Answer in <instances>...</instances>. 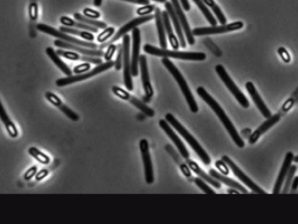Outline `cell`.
<instances>
[{
  "mask_svg": "<svg viewBox=\"0 0 298 224\" xmlns=\"http://www.w3.org/2000/svg\"><path fill=\"white\" fill-rule=\"evenodd\" d=\"M197 93L202 99L204 100L205 103H207L208 105L210 107V109H212L215 113L217 114L220 121L222 122V124L224 125V127L226 128L230 137H232L234 144L238 148H241V149L244 148L245 147V142L242 140L241 137H239L238 131H236L234 125H232V121L229 119V117L227 116L226 113L224 112V110L221 108L217 101L214 99L213 97H211L210 94L208 93L207 91L204 90L203 87L197 88Z\"/></svg>",
  "mask_w": 298,
  "mask_h": 224,
  "instance_id": "6da1fadb",
  "label": "cell"
},
{
  "mask_svg": "<svg viewBox=\"0 0 298 224\" xmlns=\"http://www.w3.org/2000/svg\"><path fill=\"white\" fill-rule=\"evenodd\" d=\"M166 120L169 123V125L175 128L179 134L181 135L187 141V143L190 145L194 151L198 154L199 157L200 158L204 165H210L211 160H210V158L208 155L207 152L204 151V149L200 146V144H199L198 141L196 140L195 137H193L189 131H187V129L171 113H167L166 115Z\"/></svg>",
  "mask_w": 298,
  "mask_h": 224,
  "instance_id": "7a4b0ae2",
  "label": "cell"
},
{
  "mask_svg": "<svg viewBox=\"0 0 298 224\" xmlns=\"http://www.w3.org/2000/svg\"><path fill=\"white\" fill-rule=\"evenodd\" d=\"M161 63H163L164 66L168 69V71L170 73V75H172L174 78L176 79L179 87L182 90V94L185 97L186 101L189 104V109L191 110V112H198L199 107L197 105V103L195 101V97L192 94L191 90L189 89V85L186 82L185 78H183L182 74L180 73L178 69H176V66L173 64L171 61H169V58L164 57Z\"/></svg>",
  "mask_w": 298,
  "mask_h": 224,
  "instance_id": "3957f363",
  "label": "cell"
},
{
  "mask_svg": "<svg viewBox=\"0 0 298 224\" xmlns=\"http://www.w3.org/2000/svg\"><path fill=\"white\" fill-rule=\"evenodd\" d=\"M144 51L153 56L161 57H171L175 59L187 60V61H204L206 55L203 52H182L177 50H169L167 49H159L151 44H145Z\"/></svg>",
  "mask_w": 298,
  "mask_h": 224,
  "instance_id": "277c9868",
  "label": "cell"
},
{
  "mask_svg": "<svg viewBox=\"0 0 298 224\" xmlns=\"http://www.w3.org/2000/svg\"><path fill=\"white\" fill-rule=\"evenodd\" d=\"M216 72H217V75L219 76L220 78L224 83V84L226 85L227 88L229 89V91L233 95V97H235L238 103L243 108L248 109L249 106H250L248 100L245 97V95L242 93L240 90L237 87V85L232 80V78H230V76L227 73L226 70L224 69V67L223 65H221V64L216 66Z\"/></svg>",
  "mask_w": 298,
  "mask_h": 224,
  "instance_id": "5b68a950",
  "label": "cell"
},
{
  "mask_svg": "<svg viewBox=\"0 0 298 224\" xmlns=\"http://www.w3.org/2000/svg\"><path fill=\"white\" fill-rule=\"evenodd\" d=\"M115 64V62H107V63H101L100 65L98 66L97 68H95L94 69H92L91 72L85 73V74H80L79 75L77 76H68L66 78H62L57 79V85L59 87H63V86H66L67 84H73L76 82H79V81L85 80L87 78H91L95 75H99L100 73L105 72L108 69L113 68V66Z\"/></svg>",
  "mask_w": 298,
  "mask_h": 224,
  "instance_id": "8992f818",
  "label": "cell"
},
{
  "mask_svg": "<svg viewBox=\"0 0 298 224\" xmlns=\"http://www.w3.org/2000/svg\"><path fill=\"white\" fill-rule=\"evenodd\" d=\"M37 28L39 31L43 32L44 34L51 35L53 37H58L61 40L65 41L67 43H71V44H76V45H79V46L86 47V48L92 49V50H96L97 48H98V45L97 44L91 43V42H85V41L80 40V39H78L76 37H71L65 33H63L60 30H57V29L51 28L50 26L45 25V24H38L37 26Z\"/></svg>",
  "mask_w": 298,
  "mask_h": 224,
  "instance_id": "52a82bcc",
  "label": "cell"
},
{
  "mask_svg": "<svg viewBox=\"0 0 298 224\" xmlns=\"http://www.w3.org/2000/svg\"><path fill=\"white\" fill-rule=\"evenodd\" d=\"M244 27V23L242 22H232L231 24L222 26H211L208 28H195L192 33L195 36H203V35H220L225 34L229 32L239 30Z\"/></svg>",
  "mask_w": 298,
  "mask_h": 224,
  "instance_id": "ba28073f",
  "label": "cell"
},
{
  "mask_svg": "<svg viewBox=\"0 0 298 224\" xmlns=\"http://www.w3.org/2000/svg\"><path fill=\"white\" fill-rule=\"evenodd\" d=\"M130 38L129 35H125L123 37V50H124V82L126 89L133 90V83L132 78V63L130 62Z\"/></svg>",
  "mask_w": 298,
  "mask_h": 224,
  "instance_id": "9c48e42d",
  "label": "cell"
},
{
  "mask_svg": "<svg viewBox=\"0 0 298 224\" xmlns=\"http://www.w3.org/2000/svg\"><path fill=\"white\" fill-rule=\"evenodd\" d=\"M222 159L226 163L227 165H229V168L232 170L233 174L235 175L236 177L241 181L243 184L246 185L252 192L258 193V194H267V193L264 189H262L258 185H257L253 181L251 180V178H249L240 169L238 168V166L228 156H223Z\"/></svg>",
  "mask_w": 298,
  "mask_h": 224,
  "instance_id": "30bf717a",
  "label": "cell"
},
{
  "mask_svg": "<svg viewBox=\"0 0 298 224\" xmlns=\"http://www.w3.org/2000/svg\"><path fill=\"white\" fill-rule=\"evenodd\" d=\"M154 18V16L153 15H147V16H141V17H137V18L132 20V21L128 22L126 25L123 26L122 28H120L119 31H118L116 35H114L109 41L104 42V43L100 44V46H99L100 47V49H104L105 47L109 46L110 44H113L115 41L119 39L122 36H125L128 32L133 30L134 28H136L137 26L141 25L142 23L149 22L152 19Z\"/></svg>",
  "mask_w": 298,
  "mask_h": 224,
  "instance_id": "8fae6325",
  "label": "cell"
},
{
  "mask_svg": "<svg viewBox=\"0 0 298 224\" xmlns=\"http://www.w3.org/2000/svg\"><path fill=\"white\" fill-rule=\"evenodd\" d=\"M140 150H141V158L144 165L145 179L148 184L154 183V169L151 159L150 152H149V145L148 141L142 139L140 142Z\"/></svg>",
  "mask_w": 298,
  "mask_h": 224,
  "instance_id": "7c38bea8",
  "label": "cell"
},
{
  "mask_svg": "<svg viewBox=\"0 0 298 224\" xmlns=\"http://www.w3.org/2000/svg\"><path fill=\"white\" fill-rule=\"evenodd\" d=\"M139 64H140V69H141V81H142V85H143L145 91V97H143L142 99L144 101V103H148L154 96V90L151 85L150 78H149V75H148L147 57L143 55L140 56Z\"/></svg>",
  "mask_w": 298,
  "mask_h": 224,
  "instance_id": "4fadbf2b",
  "label": "cell"
},
{
  "mask_svg": "<svg viewBox=\"0 0 298 224\" xmlns=\"http://www.w3.org/2000/svg\"><path fill=\"white\" fill-rule=\"evenodd\" d=\"M294 154L292 152H288L286 153V158L283 163L282 167L280 169L279 171V176L277 178L276 182L274 184V187H273V194H279V193H281V189H282L283 185L284 183L286 181V177L288 174L290 168L292 166V162L294 159Z\"/></svg>",
  "mask_w": 298,
  "mask_h": 224,
  "instance_id": "5bb4252c",
  "label": "cell"
},
{
  "mask_svg": "<svg viewBox=\"0 0 298 224\" xmlns=\"http://www.w3.org/2000/svg\"><path fill=\"white\" fill-rule=\"evenodd\" d=\"M132 38H133V46H132V75L134 77L138 76V63L140 56V44H141V35L139 28H135L132 30Z\"/></svg>",
  "mask_w": 298,
  "mask_h": 224,
  "instance_id": "9a60e30c",
  "label": "cell"
},
{
  "mask_svg": "<svg viewBox=\"0 0 298 224\" xmlns=\"http://www.w3.org/2000/svg\"><path fill=\"white\" fill-rule=\"evenodd\" d=\"M160 126L162 128L167 136L169 137V139L172 141L173 144L176 145L177 149H178L179 152L181 153V155L184 158V159H189V152L187 149L185 145L183 144L182 140L177 137V135L175 133V131H173L172 129L169 126V123L166 120H164V119H160Z\"/></svg>",
  "mask_w": 298,
  "mask_h": 224,
  "instance_id": "2e32d148",
  "label": "cell"
},
{
  "mask_svg": "<svg viewBox=\"0 0 298 224\" xmlns=\"http://www.w3.org/2000/svg\"><path fill=\"white\" fill-rule=\"evenodd\" d=\"M281 114L280 113H276L274 115H272L269 118H267L266 121L264 122L256 131L249 137V144L253 145L256 144L259 138H260L264 133H266L269 129L273 127V125H276L277 123L280 120L281 118Z\"/></svg>",
  "mask_w": 298,
  "mask_h": 224,
  "instance_id": "e0dca14e",
  "label": "cell"
},
{
  "mask_svg": "<svg viewBox=\"0 0 298 224\" xmlns=\"http://www.w3.org/2000/svg\"><path fill=\"white\" fill-rule=\"evenodd\" d=\"M245 88L264 118H269L272 116V113L270 112L269 109H267L266 104L264 103V100L262 99V97H260L258 90L255 87L254 84H252L251 82H247L245 84Z\"/></svg>",
  "mask_w": 298,
  "mask_h": 224,
  "instance_id": "ac0fdd59",
  "label": "cell"
},
{
  "mask_svg": "<svg viewBox=\"0 0 298 224\" xmlns=\"http://www.w3.org/2000/svg\"><path fill=\"white\" fill-rule=\"evenodd\" d=\"M54 44L56 46L62 48V49H68V50H74L77 52L83 54V55H86V56H97V57H101V56L105 55L103 52V50H92V49H85L84 47L79 46V45H76V44H71V43H67L65 41L61 40V39H57V40L54 41Z\"/></svg>",
  "mask_w": 298,
  "mask_h": 224,
  "instance_id": "d6986e66",
  "label": "cell"
},
{
  "mask_svg": "<svg viewBox=\"0 0 298 224\" xmlns=\"http://www.w3.org/2000/svg\"><path fill=\"white\" fill-rule=\"evenodd\" d=\"M171 3H172L173 8H174L175 11H176V16H177L179 21L181 22L182 29L185 32L186 37H187L189 44L190 45L195 44V37H194L193 33H192L190 27H189V22L187 21L185 15H184V13L182 11L181 5L179 3L178 0H171Z\"/></svg>",
  "mask_w": 298,
  "mask_h": 224,
  "instance_id": "ffe728a7",
  "label": "cell"
},
{
  "mask_svg": "<svg viewBox=\"0 0 298 224\" xmlns=\"http://www.w3.org/2000/svg\"><path fill=\"white\" fill-rule=\"evenodd\" d=\"M45 97L50 101V103L53 104L54 106L58 108L70 119H72L73 121L79 120V116L75 112H73L72 109H70L66 105L63 104V102L61 101L59 97H57V95L48 91V92L45 93Z\"/></svg>",
  "mask_w": 298,
  "mask_h": 224,
  "instance_id": "44dd1931",
  "label": "cell"
},
{
  "mask_svg": "<svg viewBox=\"0 0 298 224\" xmlns=\"http://www.w3.org/2000/svg\"><path fill=\"white\" fill-rule=\"evenodd\" d=\"M165 6H166L167 12L169 14V17L172 20L173 24H174L176 34H177V36H178L180 45H181L182 48H185L187 44H186L184 35H183V33H182V25H181V22L179 21L178 17L176 16L175 9L173 8L172 3H170V2H166V4H165Z\"/></svg>",
  "mask_w": 298,
  "mask_h": 224,
  "instance_id": "7402d4cb",
  "label": "cell"
},
{
  "mask_svg": "<svg viewBox=\"0 0 298 224\" xmlns=\"http://www.w3.org/2000/svg\"><path fill=\"white\" fill-rule=\"evenodd\" d=\"M57 53L58 56H63L66 59L73 60V61H83L85 63H93V64H98V65H100L102 63V61L99 57H92V56H86V55L80 56L79 54L72 52V51L57 50Z\"/></svg>",
  "mask_w": 298,
  "mask_h": 224,
  "instance_id": "603a6c76",
  "label": "cell"
},
{
  "mask_svg": "<svg viewBox=\"0 0 298 224\" xmlns=\"http://www.w3.org/2000/svg\"><path fill=\"white\" fill-rule=\"evenodd\" d=\"M186 164L189 165V168L191 169L192 171H194L195 174L198 175L199 178H203L205 182H207V183L211 184L214 187H217V188L221 187V184H220L219 181L216 180L210 175L209 176V175L206 174L195 161H193L192 159L189 158V159H186Z\"/></svg>",
  "mask_w": 298,
  "mask_h": 224,
  "instance_id": "cb8c5ba5",
  "label": "cell"
},
{
  "mask_svg": "<svg viewBox=\"0 0 298 224\" xmlns=\"http://www.w3.org/2000/svg\"><path fill=\"white\" fill-rule=\"evenodd\" d=\"M210 176L212 178H215L216 180L219 181L223 184H226L228 186L232 188H235V189L238 190L239 192H242L243 193H248V191L245 188V187H243L242 185L237 183L236 181L232 180L231 178H227L225 175L220 174L218 173V171H215L214 169H210L209 171Z\"/></svg>",
  "mask_w": 298,
  "mask_h": 224,
  "instance_id": "d4e9b609",
  "label": "cell"
},
{
  "mask_svg": "<svg viewBox=\"0 0 298 224\" xmlns=\"http://www.w3.org/2000/svg\"><path fill=\"white\" fill-rule=\"evenodd\" d=\"M165 149L166 150L167 152L172 157L174 161L176 162V164L179 165V167H180L181 171H182V173L185 176L186 178H189V180L193 181L192 178H194L192 177L191 171H190L189 165L182 161V158L180 157V155L177 153L176 150L174 149V148L171 145L167 144L166 146L165 147Z\"/></svg>",
  "mask_w": 298,
  "mask_h": 224,
  "instance_id": "484cf974",
  "label": "cell"
},
{
  "mask_svg": "<svg viewBox=\"0 0 298 224\" xmlns=\"http://www.w3.org/2000/svg\"><path fill=\"white\" fill-rule=\"evenodd\" d=\"M155 22H156V27H157L158 34L160 37V46L162 49H166L167 42L166 37V28L164 25L163 17H162V12L160 8L155 9Z\"/></svg>",
  "mask_w": 298,
  "mask_h": 224,
  "instance_id": "4316f807",
  "label": "cell"
},
{
  "mask_svg": "<svg viewBox=\"0 0 298 224\" xmlns=\"http://www.w3.org/2000/svg\"><path fill=\"white\" fill-rule=\"evenodd\" d=\"M0 118H1V120L6 128L7 131H8V133H9L10 137H13V138L17 137L18 131L16 129V125L11 121V119L7 114L6 111L3 108V104L1 103H0Z\"/></svg>",
  "mask_w": 298,
  "mask_h": 224,
  "instance_id": "83f0119b",
  "label": "cell"
},
{
  "mask_svg": "<svg viewBox=\"0 0 298 224\" xmlns=\"http://www.w3.org/2000/svg\"><path fill=\"white\" fill-rule=\"evenodd\" d=\"M162 17H163L164 25H165L166 31L167 35H168V37H169L170 45H171L174 50H176L179 48L180 43L177 40V37H176V35H174V33H173L172 28H171L170 22H169V14H168L167 11H163L162 12Z\"/></svg>",
  "mask_w": 298,
  "mask_h": 224,
  "instance_id": "f1b7e54d",
  "label": "cell"
},
{
  "mask_svg": "<svg viewBox=\"0 0 298 224\" xmlns=\"http://www.w3.org/2000/svg\"><path fill=\"white\" fill-rule=\"evenodd\" d=\"M46 54H47L50 59L52 60L56 65L62 71H63L65 75L68 77V76H72V71L69 69V67L66 65V63L63 62V60H61L59 56L57 55V52L51 48V47H48L46 49Z\"/></svg>",
  "mask_w": 298,
  "mask_h": 224,
  "instance_id": "f546056e",
  "label": "cell"
},
{
  "mask_svg": "<svg viewBox=\"0 0 298 224\" xmlns=\"http://www.w3.org/2000/svg\"><path fill=\"white\" fill-rule=\"evenodd\" d=\"M61 22L62 24H63L66 27H74L76 28H80L83 29L85 31L92 32V33H98V28L93 26L87 25L85 23H82L80 22H74L73 20L69 18V17H66V16H63L61 17Z\"/></svg>",
  "mask_w": 298,
  "mask_h": 224,
  "instance_id": "4dcf8cb0",
  "label": "cell"
},
{
  "mask_svg": "<svg viewBox=\"0 0 298 224\" xmlns=\"http://www.w3.org/2000/svg\"><path fill=\"white\" fill-rule=\"evenodd\" d=\"M60 31L65 33V34L77 35V36L85 38L86 40H94V35L88 31H82V30H79V29H76V28H71L70 27H66V26L60 27Z\"/></svg>",
  "mask_w": 298,
  "mask_h": 224,
  "instance_id": "1f68e13d",
  "label": "cell"
},
{
  "mask_svg": "<svg viewBox=\"0 0 298 224\" xmlns=\"http://www.w3.org/2000/svg\"><path fill=\"white\" fill-rule=\"evenodd\" d=\"M129 102L132 103V105H134L135 108H137L139 110H141V112H143L145 115L148 116V117H154V114H155V112H154L153 109L147 106L143 102H141L140 100L137 99L136 97L131 96Z\"/></svg>",
  "mask_w": 298,
  "mask_h": 224,
  "instance_id": "d6a6232c",
  "label": "cell"
},
{
  "mask_svg": "<svg viewBox=\"0 0 298 224\" xmlns=\"http://www.w3.org/2000/svg\"><path fill=\"white\" fill-rule=\"evenodd\" d=\"M74 18L79 21V22H82V23H85L87 25L93 26L98 28H104L106 29L107 28V25L105 22H99V21H96L95 19L88 18L86 16H82L79 13H75L74 14Z\"/></svg>",
  "mask_w": 298,
  "mask_h": 224,
  "instance_id": "836d02e7",
  "label": "cell"
},
{
  "mask_svg": "<svg viewBox=\"0 0 298 224\" xmlns=\"http://www.w3.org/2000/svg\"><path fill=\"white\" fill-rule=\"evenodd\" d=\"M203 1L206 5H208L210 9L213 10V12L215 13V15L217 16V19H218V22L222 25H226V17L223 15L222 9H220V7L217 5V3H215V1L214 0H203Z\"/></svg>",
  "mask_w": 298,
  "mask_h": 224,
  "instance_id": "e575fe53",
  "label": "cell"
},
{
  "mask_svg": "<svg viewBox=\"0 0 298 224\" xmlns=\"http://www.w3.org/2000/svg\"><path fill=\"white\" fill-rule=\"evenodd\" d=\"M194 2L197 4V6L202 11L203 15L205 16V18L207 19L208 22L210 23V25L217 26V20L211 15L210 10L204 4V1L203 0H194Z\"/></svg>",
  "mask_w": 298,
  "mask_h": 224,
  "instance_id": "d590c367",
  "label": "cell"
},
{
  "mask_svg": "<svg viewBox=\"0 0 298 224\" xmlns=\"http://www.w3.org/2000/svg\"><path fill=\"white\" fill-rule=\"evenodd\" d=\"M298 101V87L297 88V90L292 93L291 97L289 98L286 103L283 104V106L281 107L280 109V112L279 113L283 115V114H286V112H289L291 109L293 108V106L295 105L296 103Z\"/></svg>",
  "mask_w": 298,
  "mask_h": 224,
  "instance_id": "8d00e7d4",
  "label": "cell"
},
{
  "mask_svg": "<svg viewBox=\"0 0 298 224\" xmlns=\"http://www.w3.org/2000/svg\"><path fill=\"white\" fill-rule=\"evenodd\" d=\"M29 152L30 155L33 156L36 160H38L41 164L48 165L50 163V158L46 154H44V152L39 151L37 148L32 147L29 149Z\"/></svg>",
  "mask_w": 298,
  "mask_h": 224,
  "instance_id": "74e56055",
  "label": "cell"
},
{
  "mask_svg": "<svg viewBox=\"0 0 298 224\" xmlns=\"http://www.w3.org/2000/svg\"><path fill=\"white\" fill-rule=\"evenodd\" d=\"M297 170H298L297 165H293L291 166L288 174H287V177H286V181H285V185L283 187L282 192H281L283 194H286V193H288L290 192V188H291V186H292V181H293V178L295 177Z\"/></svg>",
  "mask_w": 298,
  "mask_h": 224,
  "instance_id": "f35d334b",
  "label": "cell"
},
{
  "mask_svg": "<svg viewBox=\"0 0 298 224\" xmlns=\"http://www.w3.org/2000/svg\"><path fill=\"white\" fill-rule=\"evenodd\" d=\"M195 181V184L200 188L204 193H207V194H215L216 192L213 189H211L207 184L204 183V181L202 180L200 178H196L194 179Z\"/></svg>",
  "mask_w": 298,
  "mask_h": 224,
  "instance_id": "ab89813d",
  "label": "cell"
},
{
  "mask_svg": "<svg viewBox=\"0 0 298 224\" xmlns=\"http://www.w3.org/2000/svg\"><path fill=\"white\" fill-rule=\"evenodd\" d=\"M124 50H123V44H119L118 45V55H117L116 61H115V69L119 71L122 67L123 59H124Z\"/></svg>",
  "mask_w": 298,
  "mask_h": 224,
  "instance_id": "60d3db41",
  "label": "cell"
},
{
  "mask_svg": "<svg viewBox=\"0 0 298 224\" xmlns=\"http://www.w3.org/2000/svg\"><path fill=\"white\" fill-rule=\"evenodd\" d=\"M114 34V28H107L104 30L101 34L98 35V40L100 43H104L105 41L107 40L112 35Z\"/></svg>",
  "mask_w": 298,
  "mask_h": 224,
  "instance_id": "b9f144b4",
  "label": "cell"
},
{
  "mask_svg": "<svg viewBox=\"0 0 298 224\" xmlns=\"http://www.w3.org/2000/svg\"><path fill=\"white\" fill-rule=\"evenodd\" d=\"M112 90H113V93L116 95L117 97H119L121 99L126 100V101H129L130 97L132 96L127 91L123 90L121 88L118 87V86H113L112 88Z\"/></svg>",
  "mask_w": 298,
  "mask_h": 224,
  "instance_id": "7bdbcfd3",
  "label": "cell"
},
{
  "mask_svg": "<svg viewBox=\"0 0 298 224\" xmlns=\"http://www.w3.org/2000/svg\"><path fill=\"white\" fill-rule=\"evenodd\" d=\"M156 9V7L152 4H148V5H145V6L141 7L136 10V12L138 15L141 16H147L148 14H150L152 11H154V9Z\"/></svg>",
  "mask_w": 298,
  "mask_h": 224,
  "instance_id": "ee69618b",
  "label": "cell"
},
{
  "mask_svg": "<svg viewBox=\"0 0 298 224\" xmlns=\"http://www.w3.org/2000/svg\"><path fill=\"white\" fill-rule=\"evenodd\" d=\"M216 166L219 170V171H221L222 174L225 175V176H228L229 174V165H227L226 163L223 161V159L216 162Z\"/></svg>",
  "mask_w": 298,
  "mask_h": 224,
  "instance_id": "f6af8a7d",
  "label": "cell"
},
{
  "mask_svg": "<svg viewBox=\"0 0 298 224\" xmlns=\"http://www.w3.org/2000/svg\"><path fill=\"white\" fill-rule=\"evenodd\" d=\"M90 69H91V64L90 63H83V64H80V65L75 67L74 69H73V73L77 74V75H79V74H85V73L89 71Z\"/></svg>",
  "mask_w": 298,
  "mask_h": 224,
  "instance_id": "bcb514c9",
  "label": "cell"
},
{
  "mask_svg": "<svg viewBox=\"0 0 298 224\" xmlns=\"http://www.w3.org/2000/svg\"><path fill=\"white\" fill-rule=\"evenodd\" d=\"M278 53H279V56L281 57V59L285 63H289L291 62V60H292L291 56H290L288 51L284 47H279V49H278Z\"/></svg>",
  "mask_w": 298,
  "mask_h": 224,
  "instance_id": "7dc6e473",
  "label": "cell"
},
{
  "mask_svg": "<svg viewBox=\"0 0 298 224\" xmlns=\"http://www.w3.org/2000/svg\"><path fill=\"white\" fill-rule=\"evenodd\" d=\"M29 16L33 21H36L38 18V5L36 3H32L29 6Z\"/></svg>",
  "mask_w": 298,
  "mask_h": 224,
  "instance_id": "c3c4849f",
  "label": "cell"
},
{
  "mask_svg": "<svg viewBox=\"0 0 298 224\" xmlns=\"http://www.w3.org/2000/svg\"><path fill=\"white\" fill-rule=\"evenodd\" d=\"M117 48H118V46H116V45H115L114 44H110L109 46H108V48H107V52H106L105 55H104V58H105V60H106L107 62H109V61H111L112 57H113V55H114V52H115V50H116Z\"/></svg>",
  "mask_w": 298,
  "mask_h": 224,
  "instance_id": "681fc988",
  "label": "cell"
},
{
  "mask_svg": "<svg viewBox=\"0 0 298 224\" xmlns=\"http://www.w3.org/2000/svg\"><path fill=\"white\" fill-rule=\"evenodd\" d=\"M84 14L88 18L98 19L100 17V13L98 12V11H96V10H93V9H89V8L84 9Z\"/></svg>",
  "mask_w": 298,
  "mask_h": 224,
  "instance_id": "f907efd6",
  "label": "cell"
},
{
  "mask_svg": "<svg viewBox=\"0 0 298 224\" xmlns=\"http://www.w3.org/2000/svg\"><path fill=\"white\" fill-rule=\"evenodd\" d=\"M37 166H33L31 168L29 169V171L26 172L24 178L25 180H30L33 177H34L36 173H37Z\"/></svg>",
  "mask_w": 298,
  "mask_h": 224,
  "instance_id": "816d5d0a",
  "label": "cell"
},
{
  "mask_svg": "<svg viewBox=\"0 0 298 224\" xmlns=\"http://www.w3.org/2000/svg\"><path fill=\"white\" fill-rule=\"evenodd\" d=\"M298 177H294L293 178V181H292V186H291V188H290V192L289 193H296L298 192Z\"/></svg>",
  "mask_w": 298,
  "mask_h": 224,
  "instance_id": "f5cc1de1",
  "label": "cell"
},
{
  "mask_svg": "<svg viewBox=\"0 0 298 224\" xmlns=\"http://www.w3.org/2000/svg\"><path fill=\"white\" fill-rule=\"evenodd\" d=\"M48 174H49V171H48V170L43 169V170H41L40 171H38V173L36 174V180H42V179H44V178H45Z\"/></svg>",
  "mask_w": 298,
  "mask_h": 224,
  "instance_id": "db71d44e",
  "label": "cell"
},
{
  "mask_svg": "<svg viewBox=\"0 0 298 224\" xmlns=\"http://www.w3.org/2000/svg\"><path fill=\"white\" fill-rule=\"evenodd\" d=\"M123 1L137 3V4H141V5H148V4H149V0H123Z\"/></svg>",
  "mask_w": 298,
  "mask_h": 224,
  "instance_id": "11a10c76",
  "label": "cell"
},
{
  "mask_svg": "<svg viewBox=\"0 0 298 224\" xmlns=\"http://www.w3.org/2000/svg\"><path fill=\"white\" fill-rule=\"evenodd\" d=\"M182 2V7L184 8L186 11H189L190 9V4H189V0H180Z\"/></svg>",
  "mask_w": 298,
  "mask_h": 224,
  "instance_id": "9f6ffc18",
  "label": "cell"
},
{
  "mask_svg": "<svg viewBox=\"0 0 298 224\" xmlns=\"http://www.w3.org/2000/svg\"><path fill=\"white\" fill-rule=\"evenodd\" d=\"M251 133V131L250 129H245V130H243V131H242V135H243L244 137H245V136L248 137V138L250 137V136H251V135H250Z\"/></svg>",
  "mask_w": 298,
  "mask_h": 224,
  "instance_id": "6f0895ef",
  "label": "cell"
},
{
  "mask_svg": "<svg viewBox=\"0 0 298 224\" xmlns=\"http://www.w3.org/2000/svg\"><path fill=\"white\" fill-rule=\"evenodd\" d=\"M238 192H239L238 190L235 189V188H232V187L228 189V193H230V194H231V193H232V194H238Z\"/></svg>",
  "mask_w": 298,
  "mask_h": 224,
  "instance_id": "680465c9",
  "label": "cell"
},
{
  "mask_svg": "<svg viewBox=\"0 0 298 224\" xmlns=\"http://www.w3.org/2000/svg\"><path fill=\"white\" fill-rule=\"evenodd\" d=\"M102 0H94V4L97 7H100Z\"/></svg>",
  "mask_w": 298,
  "mask_h": 224,
  "instance_id": "91938a15",
  "label": "cell"
},
{
  "mask_svg": "<svg viewBox=\"0 0 298 224\" xmlns=\"http://www.w3.org/2000/svg\"><path fill=\"white\" fill-rule=\"evenodd\" d=\"M154 1L159 2V3H166V0H154Z\"/></svg>",
  "mask_w": 298,
  "mask_h": 224,
  "instance_id": "94428289",
  "label": "cell"
},
{
  "mask_svg": "<svg viewBox=\"0 0 298 224\" xmlns=\"http://www.w3.org/2000/svg\"><path fill=\"white\" fill-rule=\"evenodd\" d=\"M293 161L295 162V163H298V155L295 156V157H294V159H293Z\"/></svg>",
  "mask_w": 298,
  "mask_h": 224,
  "instance_id": "6125c7cd",
  "label": "cell"
},
{
  "mask_svg": "<svg viewBox=\"0 0 298 224\" xmlns=\"http://www.w3.org/2000/svg\"><path fill=\"white\" fill-rule=\"evenodd\" d=\"M297 193H298V192H297Z\"/></svg>",
  "mask_w": 298,
  "mask_h": 224,
  "instance_id": "be15d7a7",
  "label": "cell"
}]
</instances>
